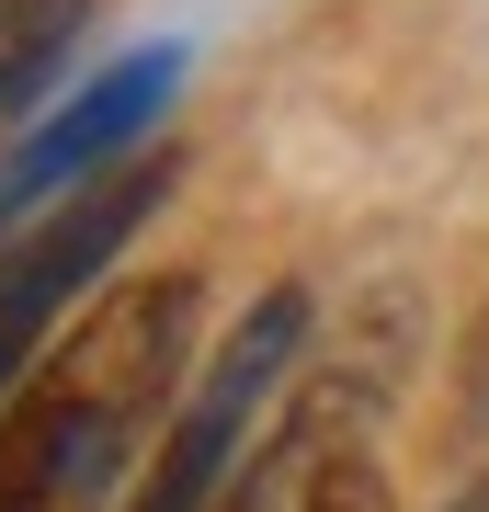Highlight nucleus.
Listing matches in <instances>:
<instances>
[{
	"instance_id": "obj_1",
	"label": "nucleus",
	"mask_w": 489,
	"mask_h": 512,
	"mask_svg": "<svg viewBox=\"0 0 489 512\" xmlns=\"http://www.w3.org/2000/svg\"><path fill=\"white\" fill-rule=\"evenodd\" d=\"M194 296V274H137L46 342V365L0 410V512H114L148 421L182 399Z\"/></svg>"
},
{
	"instance_id": "obj_2",
	"label": "nucleus",
	"mask_w": 489,
	"mask_h": 512,
	"mask_svg": "<svg viewBox=\"0 0 489 512\" xmlns=\"http://www.w3.org/2000/svg\"><path fill=\"white\" fill-rule=\"evenodd\" d=\"M296 342H308V285H273L262 308L217 342V365L182 387L171 444H160V478H148L126 512H251V490H239V478H251V467H239V444H251V421L273 410Z\"/></svg>"
},
{
	"instance_id": "obj_3",
	"label": "nucleus",
	"mask_w": 489,
	"mask_h": 512,
	"mask_svg": "<svg viewBox=\"0 0 489 512\" xmlns=\"http://www.w3.org/2000/svg\"><path fill=\"white\" fill-rule=\"evenodd\" d=\"M160 183H171V160H137V171H103V183L69 194V205H46L35 228H0V410H12L23 376L46 365L57 308L137 239V217L160 205Z\"/></svg>"
},
{
	"instance_id": "obj_4",
	"label": "nucleus",
	"mask_w": 489,
	"mask_h": 512,
	"mask_svg": "<svg viewBox=\"0 0 489 512\" xmlns=\"http://www.w3.org/2000/svg\"><path fill=\"white\" fill-rule=\"evenodd\" d=\"M171 80H182V57H171V46H137V57H114L91 92H69V103H57V126H35V137L12 148V171H0V228H35L46 194H91V183H103V160L171 103Z\"/></svg>"
},
{
	"instance_id": "obj_5",
	"label": "nucleus",
	"mask_w": 489,
	"mask_h": 512,
	"mask_svg": "<svg viewBox=\"0 0 489 512\" xmlns=\"http://www.w3.org/2000/svg\"><path fill=\"white\" fill-rule=\"evenodd\" d=\"M80 23H91V0H0V126H23L57 92Z\"/></svg>"
},
{
	"instance_id": "obj_6",
	"label": "nucleus",
	"mask_w": 489,
	"mask_h": 512,
	"mask_svg": "<svg viewBox=\"0 0 489 512\" xmlns=\"http://www.w3.org/2000/svg\"><path fill=\"white\" fill-rule=\"evenodd\" d=\"M296 512H387V467L364 444H330L319 467H296Z\"/></svg>"
},
{
	"instance_id": "obj_7",
	"label": "nucleus",
	"mask_w": 489,
	"mask_h": 512,
	"mask_svg": "<svg viewBox=\"0 0 489 512\" xmlns=\"http://www.w3.org/2000/svg\"><path fill=\"white\" fill-rule=\"evenodd\" d=\"M455 421L489 433V308H478V330H467V365H455Z\"/></svg>"
},
{
	"instance_id": "obj_8",
	"label": "nucleus",
	"mask_w": 489,
	"mask_h": 512,
	"mask_svg": "<svg viewBox=\"0 0 489 512\" xmlns=\"http://www.w3.org/2000/svg\"><path fill=\"white\" fill-rule=\"evenodd\" d=\"M444 512H489V467H478V478H455V490H444Z\"/></svg>"
}]
</instances>
